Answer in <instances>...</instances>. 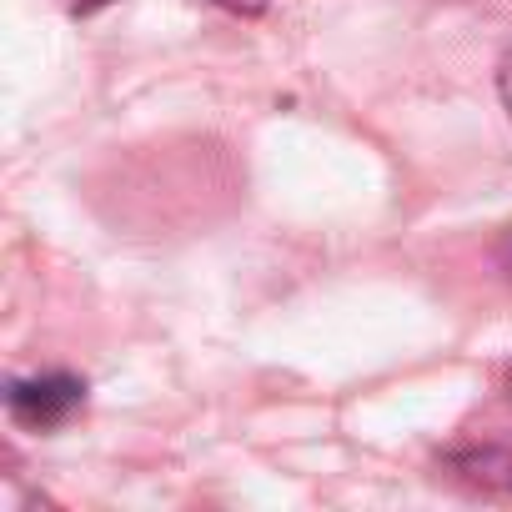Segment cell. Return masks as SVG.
<instances>
[{
	"label": "cell",
	"instance_id": "cell-3",
	"mask_svg": "<svg viewBox=\"0 0 512 512\" xmlns=\"http://www.w3.org/2000/svg\"><path fill=\"white\" fill-rule=\"evenodd\" d=\"M497 96H502V111H507V121H512V46H507V56L497 61Z\"/></svg>",
	"mask_w": 512,
	"mask_h": 512
},
{
	"label": "cell",
	"instance_id": "cell-1",
	"mask_svg": "<svg viewBox=\"0 0 512 512\" xmlns=\"http://www.w3.org/2000/svg\"><path fill=\"white\" fill-rule=\"evenodd\" d=\"M86 407V382L71 372H31L6 382V417L26 432H56Z\"/></svg>",
	"mask_w": 512,
	"mask_h": 512
},
{
	"label": "cell",
	"instance_id": "cell-5",
	"mask_svg": "<svg viewBox=\"0 0 512 512\" xmlns=\"http://www.w3.org/2000/svg\"><path fill=\"white\" fill-rule=\"evenodd\" d=\"M497 272H502V277L512 282V226H507V231L497 236Z\"/></svg>",
	"mask_w": 512,
	"mask_h": 512
},
{
	"label": "cell",
	"instance_id": "cell-7",
	"mask_svg": "<svg viewBox=\"0 0 512 512\" xmlns=\"http://www.w3.org/2000/svg\"><path fill=\"white\" fill-rule=\"evenodd\" d=\"M507 397H512V367H507Z\"/></svg>",
	"mask_w": 512,
	"mask_h": 512
},
{
	"label": "cell",
	"instance_id": "cell-6",
	"mask_svg": "<svg viewBox=\"0 0 512 512\" xmlns=\"http://www.w3.org/2000/svg\"><path fill=\"white\" fill-rule=\"evenodd\" d=\"M106 6H116V0H66L71 16H96V11H106Z\"/></svg>",
	"mask_w": 512,
	"mask_h": 512
},
{
	"label": "cell",
	"instance_id": "cell-4",
	"mask_svg": "<svg viewBox=\"0 0 512 512\" xmlns=\"http://www.w3.org/2000/svg\"><path fill=\"white\" fill-rule=\"evenodd\" d=\"M211 6H221V11H236V16H262L272 0H211Z\"/></svg>",
	"mask_w": 512,
	"mask_h": 512
},
{
	"label": "cell",
	"instance_id": "cell-2",
	"mask_svg": "<svg viewBox=\"0 0 512 512\" xmlns=\"http://www.w3.org/2000/svg\"><path fill=\"white\" fill-rule=\"evenodd\" d=\"M452 477L482 492H512V442H482V447H457L442 457Z\"/></svg>",
	"mask_w": 512,
	"mask_h": 512
}]
</instances>
